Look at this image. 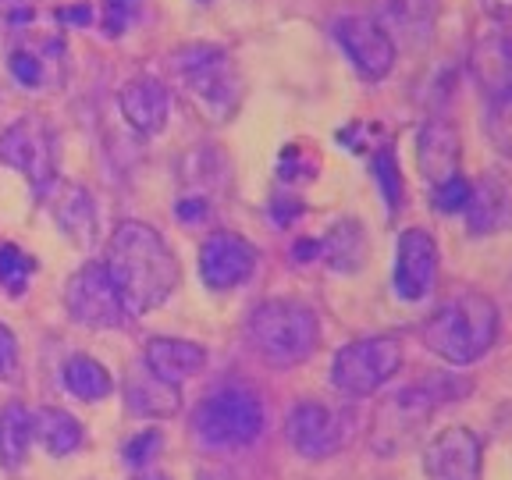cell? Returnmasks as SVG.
I'll list each match as a JSON object with an SVG mask.
<instances>
[{
	"label": "cell",
	"mask_w": 512,
	"mask_h": 480,
	"mask_svg": "<svg viewBox=\"0 0 512 480\" xmlns=\"http://www.w3.org/2000/svg\"><path fill=\"white\" fill-rule=\"evenodd\" d=\"M0 164L25 178L36 196H47L57 182V136L40 114L15 118L0 132Z\"/></svg>",
	"instance_id": "obj_8"
},
{
	"label": "cell",
	"mask_w": 512,
	"mask_h": 480,
	"mask_svg": "<svg viewBox=\"0 0 512 480\" xmlns=\"http://www.w3.org/2000/svg\"><path fill=\"white\" fill-rule=\"evenodd\" d=\"M64 306H68V317L79 324V328H96V331H111L121 328L128 320V310L121 303L118 288H114L111 274L104 264H82L79 271L68 278L64 285Z\"/></svg>",
	"instance_id": "obj_10"
},
{
	"label": "cell",
	"mask_w": 512,
	"mask_h": 480,
	"mask_svg": "<svg viewBox=\"0 0 512 480\" xmlns=\"http://www.w3.org/2000/svg\"><path fill=\"white\" fill-rule=\"evenodd\" d=\"M143 4L146 0H104V8H100V29H104L107 40H121V36L139 22Z\"/></svg>",
	"instance_id": "obj_32"
},
{
	"label": "cell",
	"mask_w": 512,
	"mask_h": 480,
	"mask_svg": "<svg viewBox=\"0 0 512 480\" xmlns=\"http://www.w3.org/2000/svg\"><path fill=\"white\" fill-rule=\"evenodd\" d=\"M367 253V228L356 217H342L331 224L328 235H320V264L331 267L335 274H356L367 264Z\"/></svg>",
	"instance_id": "obj_23"
},
{
	"label": "cell",
	"mask_w": 512,
	"mask_h": 480,
	"mask_svg": "<svg viewBox=\"0 0 512 480\" xmlns=\"http://www.w3.org/2000/svg\"><path fill=\"white\" fill-rule=\"evenodd\" d=\"M264 424L267 409L260 395L239 384L217 388L192 409V434L214 452H235V448L253 445L264 434Z\"/></svg>",
	"instance_id": "obj_5"
},
{
	"label": "cell",
	"mask_w": 512,
	"mask_h": 480,
	"mask_svg": "<svg viewBox=\"0 0 512 480\" xmlns=\"http://www.w3.org/2000/svg\"><path fill=\"white\" fill-rule=\"evenodd\" d=\"M125 406L143 420H171L182 413V388L153 377L146 367H136L125 377Z\"/></svg>",
	"instance_id": "obj_22"
},
{
	"label": "cell",
	"mask_w": 512,
	"mask_h": 480,
	"mask_svg": "<svg viewBox=\"0 0 512 480\" xmlns=\"http://www.w3.org/2000/svg\"><path fill=\"white\" fill-rule=\"evenodd\" d=\"M104 267L118 288L128 317L153 313L160 303H168L182 281V267H178V256L168 246V239L153 224L132 221V217L114 224Z\"/></svg>",
	"instance_id": "obj_1"
},
{
	"label": "cell",
	"mask_w": 512,
	"mask_h": 480,
	"mask_svg": "<svg viewBox=\"0 0 512 480\" xmlns=\"http://www.w3.org/2000/svg\"><path fill=\"white\" fill-rule=\"evenodd\" d=\"M32 274H36V260L25 249H18L15 242H0V288L8 296H22Z\"/></svg>",
	"instance_id": "obj_30"
},
{
	"label": "cell",
	"mask_w": 512,
	"mask_h": 480,
	"mask_svg": "<svg viewBox=\"0 0 512 480\" xmlns=\"http://www.w3.org/2000/svg\"><path fill=\"white\" fill-rule=\"evenodd\" d=\"M292 264L306 267V264H320V239H299L292 246Z\"/></svg>",
	"instance_id": "obj_39"
},
{
	"label": "cell",
	"mask_w": 512,
	"mask_h": 480,
	"mask_svg": "<svg viewBox=\"0 0 512 480\" xmlns=\"http://www.w3.org/2000/svg\"><path fill=\"white\" fill-rule=\"evenodd\" d=\"M57 18L61 22H68V25H93V18H96V11H93V4H72V8H61L57 11Z\"/></svg>",
	"instance_id": "obj_40"
},
{
	"label": "cell",
	"mask_w": 512,
	"mask_h": 480,
	"mask_svg": "<svg viewBox=\"0 0 512 480\" xmlns=\"http://www.w3.org/2000/svg\"><path fill=\"white\" fill-rule=\"evenodd\" d=\"M331 36H335L345 61L352 64V72L360 75L363 82H370V86L388 79L395 61H399V43L392 40V32L384 29L377 18L338 15L331 22Z\"/></svg>",
	"instance_id": "obj_9"
},
{
	"label": "cell",
	"mask_w": 512,
	"mask_h": 480,
	"mask_svg": "<svg viewBox=\"0 0 512 480\" xmlns=\"http://www.w3.org/2000/svg\"><path fill=\"white\" fill-rule=\"evenodd\" d=\"M484 132H488L491 146L512 160V93L491 96L488 111H484Z\"/></svg>",
	"instance_id": "obj_31"
},
{
	"label": "cell",
	"mask_w": 512,
	"mask_h": 480,
	"mask_svg": "<svg viewBox=\"0 0 512 480\" xmlns=\"http://www.w3.org/2000/svg\"><path fill=\"white\" fill-rule=\"evenodd\" d=\"M278 178L285 185H299V182H310L317 178V153H310L306 146L292 143L281 150L278 157Z\"/></svg>",
	"instance_id": "obj_33"
},
{
	"label": "cell",
	"mask_w": 512,
	"mask_h": 480,
	"mask_svg": "<svg viewBox=\"0 0 512 480\" xmlns=\"http://www.w3.org/2000/svg\"><path fill=\"white\" fill-rule=\"evenodd\" d=\"M50 207V217L64 232V239L72 242L75 249H93L100 239V214H96L93 192L79 182H54L50 192L43 196Z\"/></svg>",
	"instance_id": "obj_15"
},
{
	"label": "cell",
	"mask_w": 512,
	"mask_h": 480,
	"mask_svg": "<svg viewBox=\"0 0 512 480\" xmlns=\"http://www.w3.org/2000/svg\"><path fill=\"white\" fill-rule=\"evenodd\" d=\"M480 11L491 18V22H512V0H480Z\"/></svg>",
	"instance_id": "obj_41"
},
{
	"label": "cell",
	"mask_w": 512,
	"mask_h": 480,
	"mask_svg": "<svg viewBox=\"0 0 512 480\" xmlns=\"http://www.w3.org/2000/svg\"><path fill=\"white\" fill-rule=\"evenodd\" d=\"M466 68L488 100L512 93V25L495 22L488 29H480L470 43Z\"/></svg>",
	"instance_id": "obj_14"
},
{
	"label": "cell",
	"mask_w": 512,
	"mask_h": 480,
	"mask_svg": "<svg viewBox=\"0 0 512 480\" xmlns=\"http://www.w3.org/2000/svg\"><path fill=\"white\" fill-rule=\"evenodd\" d=\"M136 480H164V477H146V473H143V477H136Z\"/></svg>",
	"instance_id": "obj_43"
},
{
	"label": "cell",
	"mask_w": 512,
	"mask_h": 480,
	"mask_svg": "<svg viewBox=\"0 0 512 480\" xmlns=\"http://www.w3.org/2000/svg\"><path fill=\"white\" fill-rule=\"evenodd\" d=\"M260 264V253L256 246L239 232H228V228H217L207 239L200 242V253H196V267H200V281L210 292H235L256 274Z\"/></svg>",
	"instance_id": "obj_11"
},
{
	"label": "cell",
	"mask_w": 512,
	"mask_h": 480,
	"mask_svg": "<svg viewBox=\"0 0 512 480\" xmlns=\"http://www.w3.org/2000/svg\"><path fill=\"white\" fill-rule=\"evenodd\" d=\"M8 72L18 86L32 89V93L54 86L64 75V43L57 40V36H40V40L22 43V47L11 50ZM57 86H61V82H57Z\"/></svg>",
	"instance_id": "obj_19"
},
{
	"label": "cell",
	"mask_w": 512,
	"mask_h": 480,
	"mask_svg": "<svg viewBox=\"0 0 512 480\" xmlns=\"http://www.w3.org/2000/svg\"><path fill=\"white\" fill-rule=\"evenodd\" d=\"M384 29L399 32L409 47H427L438 25V0H384Z\"/></svg>",
	"instance_id": "obj_24"
},
{
	"label": "cell",
	"mask_w": 512,
	"mask_h": 480,
	"mask_svg": "<svg viewBox=\"0 0 512 480\" xmlns=\"http://www.w3.org/2000/svg\"><path fill=\"white\" fill-rule=\"evenodd\" d=\"M463 221L473 239L505 232L512 224V189L495 175L473 182L470 200H466V207H463Z\"/></svg>",
	"instance_id": "obj_20"
},
{
	"label": "cell",
	"mask_w": 512,
	"mask_h": 480,
	"mask_svg": "<svg viewBox=\"0 0 512 480\" xmlns=\"http://www.w3.org/2000/svg\"><path fill=\"white\" fill-rule=\"evenodd\" d=\"M118 111L132 132H139L143 139H153L168 128L171 89L160 79H153V75H136V79H128L118 89Z\"/></svg>",
	"instance_id": "obj_18"
},
{
	"label": "cell",
	"mask_w": 512,
	"mask_h": 480,
	"mask_svg": "<svg viewBox=\"0 0 512 480\" xmlns=\"http://www.w3.org/2000/svg\"><path fill=\"white\" fill-rule=\"evenodd\" d=\"M192 4H200V8H210V4H217V0H192Z\"/></svg>",
	"instance_id": "obj_42"
},
{
	"label": "cell",
	"mask_w": 512,
	"mask_h": 480,
	"mask_svg": "<svg viewBox=\"0 0 512 480\" xmlns=\"http://www.w3.org/2000/svg\"><path fill=\"white\" fill-rule=\"evenodd\" d=\"M18 374V338L8 324H0V381H11Z\"/></svg>",
	"instance_id": "obj_38"
},
{
	"label": "cell",
	"mask_w": 512,
	"mask_h": 480,
	"mask_svg": "<svg viewBox=\"0 0 512 480\" xmlns=\"http://www.w3.org/2000/svg\"><path fill=\"white\" fill-rule=\"evenodd\" d=\"M441 253L438 239L427 228H406L395 239L392 260V292L402 303H424L438 285Z\"/></svg>",
	"instance_id": "obj_12"
},
{
	"label": "cell",
	"mask_w": 512,
	"mask_h": 480,
	"mask_svg": "<svg viewBox=\"0 0 512 480\" xmlns=\"http://www.w3.org/2000/svg\"><path fill=\"white\" fill-rule=\"evenodd\" d=\"M370 175L377 182V192H381L384 207L388 214H399L406 207V182H402V171H399V157H395V146L392 143H381L374 153H370Z\"/></svg>",
	"instance_id": "obj_29"
},
{
	"label": "cell",
	"mask_w": 512,
	"mask_h": 480,
	"mask_svg": "<svg viewBox=\"0 0 512 480\" xmlns=\"http://www.w3.org/2000/svg\"><path fill=\"white\" fill-rule=\"evenodd\" d=\"M288 445L303 459H328L345 445V424L324 402H299L288 416Z\"/></svg>",
	"instance_id": "obj_17"
},
{
	"label": "cell",
	"mask_w": 512,
	"mask_h": 480,
	"mask_svg": "<svg viewBox=\"0 0 512 480\" xmlns=\"http://www.w3.org/2000/svg\"><path fill=\"white\" fill-rule=\"evenodd\" d=\"M470 185L463 175L448 178L445 185H438V189H431V203L438 214H463L466 200H470Z\"/></svg>",
	"instance_id": "obj_34"
},
{
	"label": "cell",
	"mask_w": 512,
	"mask_h": 480,
	"mask_svg": "<svg viewBox=\"0 0 512 480\" xmlns=\"http://www.w3.org/2000/svg\"><path fill=\"white\" fill-rule=\"evenodd\" d=\"M203 363H207V349L200 342H189V338L157 335L143 349V367L160 381L175 384V388H182L189 377L200 374Z\"/></svg>",
	"instance_id": "obj_21"
},
{
	"label": "cell",
	"mask_w": 512,
	"mask_h": 480,
	"mask_svg": "<svg viewBox=\"0 0 512 480\" xmlns=\"http://www.w3.org/2000/svg\"><path fill=\"white\" fill-rule=\"evenodd\" d=\"M32 438L40 441L50 456H72L75 448L86 441V431L72 413L47 406L40 413H32Z\"/></svg>",
	"instance_id": "obj_26"
},
{
	"label": "cell",
	"mask_w": 512,
	"mask_h": 480,
	"mask_svg": "<svg viewBox=\"0 0 512 480\" xmlns=\"http://www.w3.org/2000/svg\"><path fill=\"white\" fill-rule=\"evenodd\" d=\"M434 409H438V392L427 384H409L399 392L384 395L374 409L367 441L381 459L402 456L416 441L424 438L427 424H431Z\"/></svg>",
	"instance_id": "obj_6"
},
{
	"label": "cell",
	"mask_w": 512,
	"mask_h": 480,
	"mask_svg": "<svg viewBox=\"0 0 512 480\" xmlns=\"http://www.w3.org/2000/svg\"><path fill=\"white\" fill-rule=\"evenodd\" d=\"M178 178H182L185 192L214 200L217 192L224 189V182H228V157H224L221 150H214V146H196V150H189V157L182 160Z\"/></svg>",
	"instance_id": "obj_25"
},
{
	"label": "cell",
	"mask_w": 512,
	"mask_h": 480,
	"mask_svg": "<svg viewBox=\"0 0 512 480\" xmlns=\"http://www.w3.org/2000/svg\"><path fill=\"white\" fill-rule=\"evenodd\" d=\"M267 214H271V221L278 224V228H288V224H296L299 217L306 214V203L299 200V196H292V192H278V196H271Z\"/></svg>",
	"instance_id": "obj_37"
},
{
	"label": "cell",
	"mask_w": 512,
	"mask_h": 480,
	"mask_svg": "<svg viewBox=\"0 0 512 480\" xmlns=\"http://www.w3.org/2000/svg\"><path fill=\"white\" fill-rule=\"evenodd\" d=\"M160 445H164V434L153 431V427H146V431H139L136 438L125 445V463L128 466H150L153 459H157Z\"/></svg>",
	"instance_id": "obj_36"
},
{
	"label": "cell",
	"mask_w": 512,
	"mask_h": 480,
	"mask_svg": "<svg viewBox=\"0 0 512 480\" xmlns=\"http://www.w3.org/2000/svg\"><path fill=\"white\" fill-rule=\"evenodd\" d=\"M498 338V306L484 292H456L420 324V342L452 367L484 360Z\"/></svg>",
	"instance_id": "obj_3"
},
{
	"label": "cell",
	"mask_w": 512,
	"mask_h": 480,
	"mask_svg": "<svg viewBox=\"0 0 512 480\" xmlns=\"http://www.w3.org/2000/svg\"><path fill=\"white\" fill-rule=\"evenodd\" d=\"M402 367V342L392 335H370L342 345L331 360V384L349 399H367L392 381Z\"/></svg>",
	"instance_id": "obj_7"
},
{
	"label": "cell",
	"mask_w": 512,
	"mask_h": 480,
	"mask_svg": "<svg viewBox=\"0 0 512 480\" xmlns=\"http://www.w3.org/2000/svg\"><path fill=\"white\" fill-rule=\"evenodd\" d=\"M32 441V413L18 402L0 409V466L4 470H18L29 456Z\"/></svg>",
	"instance_id": "obj_28"
},
{
	"label": "cell",
	"mask_w": 512,
	"mask_h": 480,
	"mask_svg": "<svg viewBox=\"0 0 512 480\" xmlns=\"http://www.w3.org/2000/svg\"><path fill=\"white\" fill-rule=\"evenodd\" d=\"M246 338L264 363L292 370L306 363L320 345V317L299 299H264L246 317Z\"/></svg>",
	"instance_id": "obj_4"
},
{
	"label": "cell",
	"mask_w": 512,
	"mask_h": 480,
	"mask_svg": "<svg viewBox=\"0 0 512 480\" xmlns=\"http://www.w3.org/2000/svg\"><path fill=\"white\" fill-rule=\"evenodd\" d=\"M459 160H463V139H459V128L445 118V114H434L420 125L416 132V168L431 189L445 185L448 178L459 175Z\"/></svg>",
	"instance_id": "obj_16"
},
{
	"label": "cell",
	"mask_w": 512,
	"mask_h": 480,
	"mask_svg": "<svg viewBox=\"0 0 512 480\" xmlns=\"http://www.w3.org/2000/svg\"><path fill=\"white\" fill-rule=\"evenodd\" d=\"M168 72L178 93L210 125L232 121L235 111L242 107L246 79H242V68L232 57V50L221 47V43H207V40L182 43L168 57Z\"/></svg>",
	"instance_id": "obj_2"
},
{
	"label": "cell",
	"mask_w": 512,
	"mask_h": 480,
	"mask_svg": "<svg viewBox=\"0 0 512 480\" xmlns=\"http://www.w3.org/2000/svg\"><path fill=\"white\" fill-rule=\"evenodd\" d=\"M484 473V441L470 427H445L424 448L427 480H480Z\"/></svg>",
	"instance_id": "obj_13"
},
{
	"label": "cell",
	"mask_w": 512,
	"mask_h": 480,
	"mask_svg": "<svg viewBox=\"0 0 512 480\" xmlns=\"http://www.w3.org/2000/svg\"><path fill=\"white\" fill-rule=\"evenodd\" d=\"M64 388L82 402H104L114 392V381L104 363L79 352V356H72V360L64 363Z\"/></svg>",
	"instance_id": "obj_27"
},
{
	"label": "cell",
	"mask_w": 512,
	"mask_h": 480,
	"mask_svg": "<svg viewBox=\"0 0 512 480\" xmlns=\"http://www.w3.org/2000/svg\"><path fill=\"white\" fill-rule=\"evenodd\" d=\"M175 214L185 228H207L214 221V200L207 196H192V192H182L175 203Z\"/></svg>",
	"instance_id": "obj_35"
}]
</instances>
